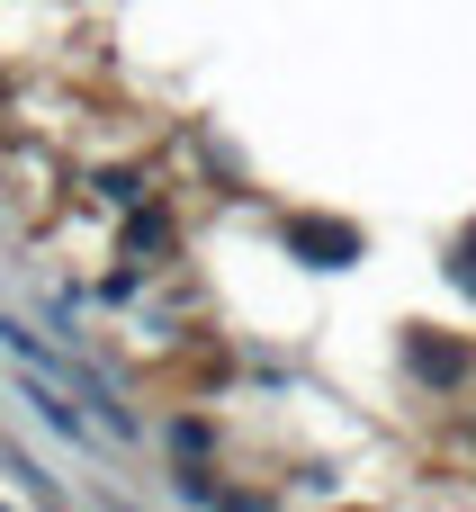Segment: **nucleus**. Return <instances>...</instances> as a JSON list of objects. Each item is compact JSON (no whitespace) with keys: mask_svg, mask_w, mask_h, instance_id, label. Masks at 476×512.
<instances>
[{"mask_svg":"<svg viewBox=\"0 0 476 512\" xmlns=\"http://www.w3.org/2000/svg\"><path fill=\"white\" fill-rule=\"evenodd\" d=\"M306 243H315V252H333V261H351V252H360V234H351V225H297V252H306Z\"/></svg>","mask_w":476,"mask_h":512,"instance_id":"f257e3e1","label":"nucleus"}]
</instances>
